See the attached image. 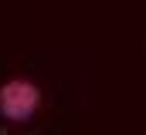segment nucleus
I'll use <instances>...</instances> for the list:
<instances>
[{
  "instance_id": "nucleus-1",
  "label": "nucleus",
  "mask_w": 146,
  "mask_h": 135,
  "mask_svg": "<svg viewBox=\"0 0 146 135\" xmlns=\"http://www.w3.org/2000/svg\"><path fill=\"white\" fill-rule=\"evenodd\" d=\"M37 101H41V91H37L31 81H7V85L0 88V111H3V118H10V122L31 118L34 108H37Z\"/></svg>"
}]
</instances>
